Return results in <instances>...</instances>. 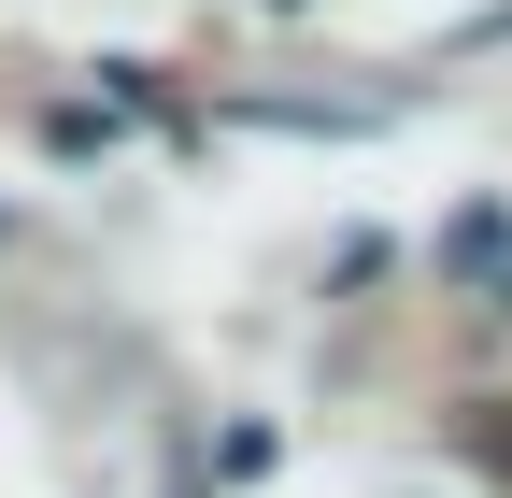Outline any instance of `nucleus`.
Returning <instances> with one entry per match:
<instances>
[{"label":"nucleus","instance_id":"nucleus-1","mask_svg":"<svg viewBox=\"0 0 512 498\" xmlns=\"http://www.w3.org/2000/svg\"><path fill=\"white\" fill-rule=\"evenodd\" d=\"M43 143H57V157H114V114H86V100H72V114H43Z\"/></svg>","mask_w":512,"mask_h":498},{"label":"nucleus","instance_id":"nucleus-2","mask_svg":"<svg viewBox=\"0 0 512 498\" xmlns=\"http://www.w3.org/2000/svg\"><path fill=\"white\" fill-rule=\"evenodd\" d=\"M512 43V0H498V15H470V29H441V57H498Z\"/></svg>","mask_w":512,"mask_h":498},{"label":"nucleus","instance_id":"nucleus-3","mask_svg":"<svg viewBox=\"0 0 512 498\" xmlns=\"http://www.w3.org/2000/svg\"><path fill=\"white\" fill-rule=\"evenodd\" d=\"M285 15H299V0H285Z\"/></svg>","mask_w":512,"mask_h":498}]
</instances>
